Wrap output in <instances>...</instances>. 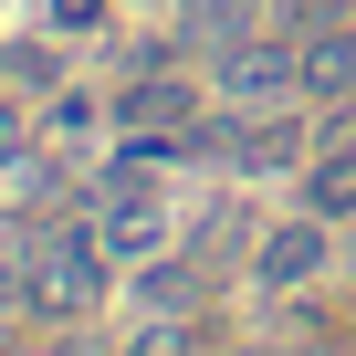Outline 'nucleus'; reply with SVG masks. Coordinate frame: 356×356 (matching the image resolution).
I'll list each match as a JSON object with an SVG mask.
<instances>
[{
    "instance_id": "f257e3e1",
    "label": "nucleus",
    "mask_w": 356,
    "mask_h": 356,
    "mask_svg": "<svg viewBox=\"0 0 356 356\" xmlns=\"http://www.w3.org/2000/svg\"><path fill=\"white\" fill-rule=\"evenodd\" d=\"M105 241H95V220H42L32 231V252H22V304L32 314H53V325H84L95 304H105Z\"/></svg>"
},
{
    "instance_id": "f03ea898",
    "label": "nucleus",
    "mask_w": 356,
    "mask_h": 356,
    "mask_svg": "<svg viewBox=\"0 0 356 356\" xmlns=\"http://www.w3.org/2000/svg\"><path fill=\"white\" fill-rule=\"evenodd\" d=\"M210 95H220V115H283V105H304V53H273V42L220 53Z\"/></svg>"
},
{
    "instance_id": "7ed1b4c3",
    "label": "nucleus",
    "mask_w": 356,
    "mask_h": 356,
    "mask_svg": "<svg viewBox=\"0 0 356 356\" xmlns=\"http://www.w3.org/2000/svg\"><path fill=\"white\" fill-rule=\"evenodd\" d=\"M346 252H335V220L325 210H304V220H273L262 231V252H252V283L262 293H304V283H325Z\"/></svg>"
},
{
    "instance_id": "20e7f679",
    "label": "nucleus",
    "mask_w": 356,
    "mask_h": 356,
    "mask_svg": "<svg viewBox=\"0 0 356 356\" xmlns=\"http://www.w3.org/2000/svg\"><path fill=\"white\" fill-rule=\"evenodd\" d=\"M105 210H95V241H105V262L115 273H136V262H157L168 252V210L136 189V178H115V189H95Z\"/></svg>"
},
{
    "instance_id": "39448f33",
    "label": "nucleus",
    "mask_w": 356,
    "mask_h": 356,
    "mask_svg": "<svg viewBox=\"0 0 356 356\" xmlns=\"http://www.w3.org/2000/svg\"><path fill=\"white\" fill-rule=\"evenodd\" d=\"M115 115H126V126H157V136H189V126H200V95L168 84V74H136V84L115 95Z\"/></svg>"
},
{
    "instance_id": "423d86ee",
    "label": "nucleus",
    "mask_w": 356,
    "mask_h": 356,
    "mask_svg": "<svg viewBox=\"0 0 356 356\" xmlns=\"http://www.w3.org/2000/svg\"><path fill=\"white\" fill-rule=\"evenodd\" d=\"M304 210H325V220H356V147L314 157V178H304Z\"/></svg>"
},
{
    "instance_id": "0eeeda50",
    "label": "nucleus",
    "mask_w": 356,
    "mask_h": 356,
    "mask_svg": "<svg viewBox=\"0 0 356 356\" xmlns=\"http://www.w3.org/2000/svg\"><path fill=\"white\" fill-rule=\"evenodd\" d=\"M178 32H189L200 53H210V42H241V32H252V0H189V22H178Z\"/></svg>"
},
{
    "instance_id": "6e6552de",
    "label": "nucleus",
    "mask_w": 356,
    "mask_h": 356,
    "mask_svg": "<svg viewBox=\"0 0 356 356\" xmlns=\"http://www.w3.org/2000/svg\"><path fill=\"white\" fill-rule=\"evenodd\" d=\"M42 11H53V22H63V32H84V22H95V11H105V0H42Z\"/></svg>"
},
{
    "instance_id": "1a4fd4ad",
    "label": "nucleus",
    "mask_w": 356,
    "mask_h": 356,
    "mask_svg": "<svg viewBox=\"0 0 356 356\" xmlns=\"http://www.w3.org/2000/svg\"><path fill=\"white\" fill-rule=\"evenodd\" d=\"M11 157H22V115L0 105V168H11Z\"/></svg>"
}]
</instances>
